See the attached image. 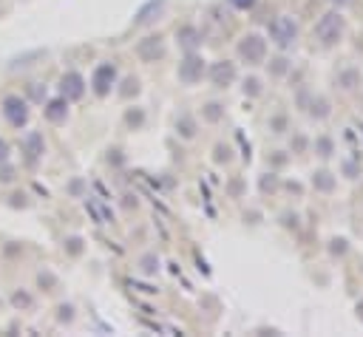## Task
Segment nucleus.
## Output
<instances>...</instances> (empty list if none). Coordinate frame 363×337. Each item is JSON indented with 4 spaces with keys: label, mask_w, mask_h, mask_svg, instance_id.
Returning <instances> with one entry per match:
<instances>
[{
    "label": "nucleus",
    "mask_w": 363,
    "mask_h": 337,
    "mask_svg": "<svg viewBox=\"0 0 363 337\" xmlns=\"http://www.w3.org/2000/svg\"><path fill=\"white\" fill-rule=\"evenodd\" d=\"M295 37H298V25H295V20L292 17H275L272 23H269V40L275 42V45H281V48H286V45H292L295 42Z\"/></svg>",
    "instance_id": "nucleus-3"
},
{
    "label": "nucleus",
    "mask_w": 363,
    "mask_h": 337,
    "mask_svg": "<svg viewBox=\"0 0 363 337\" xmlns=\"http://www.w3.org/2000/svg\"><path fill=\"white\" fill-rule=\"evenodd\" d=\"M136 54H139V59H145V62L162 59V57H164V42H162V37H159V34L142 37V40L136 42Z\"/></svg>",
    "instance_id": "nucleus-7"
},
{
    "label": "nucleus",
    "mask_w": 363,
    "mask_h": 337,
    "mask_svg": "<svg viewBox=\"0 0 363 337\" xmlns=\"http://www.w3.org/2000/svg\"><path fill=\"white\" fill-rule=\"evenodd\" d=\"M315 187H318V190H332V187H335V178H332L326 170H320V173H315Z\"/></svg>",
    "instance_id": "nucleus-14"
},
{
    "label": "nucleus",
    "mask_w": 363,
    "mask_h": 337,
    "mask_svg": "<svg viewBox=\"0 0 363 337\" xmlns=\"http://www.w3.org/2000/svg\"><path fill=\"white\" fill-rule=\"evenodd\" d=\"M164 3L167 0H147L139 11H136V17H133V23H139V25H145V23H153L162 11H164Z\"/></svg>",
    "instance_id": "nucleus-12"
},
{
    "label": "nucleus",
    "mask_w": 363,
    "mask_h": 337,
    "mask_svg": "<svg viewBox=\"0 0 363 337\" xmlns=\"http://www.w3.org/2000/svg\"><path fill=\"white\" fill-rule=\"evenodd\" d=\"M201 76H204V59H201V54L187 51V57L179 62V79L184 85H196Z\"/></svg>",
    "instance_id": "nucleus-6"
},
{
    "label": "nucleus",
    "mask_w": 363,
    "mask_h": 337,
    "mask_svg": "<svg viewBox=\"0 0 363 337\" xmlns=\"http://www.w3.org/2000/svg\"><path fill=\"white\" fill-rule=\"evenodd\" d=\"M204 116H207L210 122H216V119L221 116V105H218V102H210V105L204 108Z\"/></svg>",
    "instance_id": "nucleus-16"
},
{
    "label": "nucleus",
    "mask_w": 363,
    "mask_h": 337,
    "mask_svg": "<svg viewBox=\"0 0 363 337\" xmlns=\"http://www.w3.org/2000/svg\"><path fill=\"white\" fill-rule=\"evenodd\" d=\"M357 309H363V306H357Z\"/></svg>",
    "instance_id": "nucleus-25"
},
{
    "label": "nucleus",
    "mask_w": 363,
    "mask_h": 337,
    "mask_svg": "<svg viewBox=\"0 0 363 337\" xmlns=\"http://www.w3.org/2000/svg\"><path fill=\"white\" fill-rule=\"evenodd\" d=\"M258 0H230V6L233 8H241V11H247V8H252Z\"/></svg>",
    "instance_id": "nucleus-19"
},
{
    "label": "nucleus",
    "mask_w": 363,
    "mask_h": 337,
    "mask_svg": "<svg viewBox=\"0 0 363 337\" xmlns=\"http://www.w3.org/2000/svg\"><path fill=\"white\" fill-rule=\"evenodd\" d=\"M332 3H340V6H343V3H349V0H332Z\"/></svg>",
    "instance_id": "nucleus-24"
},
{
    "label": "nucleus",
    "mask_w": 363,
    "mask_h": 337,
    "mask_svg": "<svg viewBox=\"0 0 363 337\" xmlns=\"http://www.w3.org/2000/svg\"><path fill=\"white\" fill-rule=\"evenodd\" d=\"M23 153H26V159L34 164L43 153H45V142H43V133H37V130H31L26 139H23Z\"/></svg>",
    "instance_id": "nucleus-11"
},
{
    "label": "nucleus",
    "mask_w": 363,
    "mask_h": 337,
    "mask_svg": "<svg viewBox=\"0 0 363 337\" xmlns=\"http://www.w3.org/2000/svg\"><path fill=\"white\" fill-rule=\"evenodd\" d=\"M284 62H286V59H275V65H272V68H275V74H281V71H284V68H286V65H284Z\"/></svg>",
    "instance_id": "nucleus-23"
},
{
    "label": "nucleus",
    "mask_w": 363,
    "mask_h": 337,
    "mask_svg": "<svg viewBox=\"0 0 363 337\" xmlns=\"http://www.w3.org/2000/svg\"><path fill=\"white\" fill-rule=\"evenodd\" d=\"M0 113H3V119H6L11 127H26V125H28V116H31L28 99L20 96V93H9V96H3V102H0Z\"/></svg>",
    "instance_id": "nucleus-1"
},
{
    "label": "nucleus",
    "mask_w": 363,
    "mask_h": 337,
    "mask_svg": "<svg viewBox=\"0 0 363 337\" xmlns=\"http://www.w3.org/2000/svg\"><path fill=\"white\" fill-rule=\"evenodd\" d=\"M176 37H179V42H182V45H184L187 51H193V48H196L199 42H201V34H199V31H196L193 25H182Z\"/></svg>",
    "instance_id": "nucleus-13"
},
{
    "label": "nucleus",
    "mask_w": 363,
    "mask_h": 337,
    "mask_svg": "<svg viewBox=\"0 0 363 337\" xmlns=\"http://www.w3.org/2000/svg\"><path fill=\"white\" fill-rule=\"evenodd\" d=\"M244 93H252V96L261 93V82H258V79H247V82H244Z\"/></svg>",
    "instance_id": "nucleus-17"
},
{
    "label": "nucleus",
    "mask_w": 363,
    "mask_h": 337,
    "mask_svg": "<svg viewBox=\"0 0 363 337\" xmlns=\"http://www.w3.org/2000/svg\"><path fill=\"white\" fill-rule=\"evenodd\" d=\"M210 79H213V85L227 88V85L235 79V65H233L230 59H218V62H213V65H210Z\"/></svg>",
    "instance_id": "nucleus-9"
},
{
    "label": "nucleus",
    "mask_w": 363,
    "mask_h": 337,
    "mask_svg": "<svg viewBox=\"0 0 363 337\" xmlns=\"http://www.w3.org/2000/svg\"><path fill=\"white\" fill-rule=\"evenodd\" d=\"M318 150H320V156H329L332 153V142L329 139H318Z\"/></svg>",
    "instance_id": "nucleus-21"
},
{
    "label": "nucleus",
    "mask_w": 363,
    "mask_h": 337,
    "mask_svg": "<svg viewBox=\"0 0 363 337\" xmlns=\"http://www.w3.org/2000/svg\"><path fill=\"white\" fill-rule=\"evenodd\" d=\"M179 127H182V136H193V119L182 116V119H179Z\"/></svg>",
    "instance_id": "nucleus-18"
},
{
    "label": "nucleus",
    "mask_w": 363,
    "mask_h": 337,
    "mask_svg": "<svg viewBox=\"0 0 363 337\" xmlns=\"http://www.w3.org/2000/svg\"><path fill=\"white\" fill-rule=\"evenodd\" d=\"M62 323H68V320H74V309L71 306H60V314H57Z\"/></svg>",
    "instance_id": "nucleus-20"
},
{
    "label": "nucleus",
    "mask_w": 363,
    "mask_h": 337,
    "mask_svg": "<svg viewBox=\"0 0 363 337\" xmlns=\"http://www.w3.org/2000/svg\"><path fill=\"white\" fill-rule=\"evenodd\" d=\"M43 113H45V119H48V122H54V125L65 122V116H68V99H65V96L48 99V102H45V108H43Z\"/></svg>",
    "instance_id": "nucleus-10"
},
{
    "label": "nucleus",
    "mask_w": 363,
    "mask_h": 337,
    "mask_svg": "<svg viewBox=\"0 0 363 337\" xmlns=\"http://www.w3.org/2000/svg\"><path fill=\"white\" fill-rule=\"evenodd\" d=\"M139 266H142L145 275H156V272H159V261H156L153 255H145V258L139 261Z\"/></svg>",
    "instance_id": "nucleus-15"
},
{
    "label": "nucleus",
    "mask_w": 363,
    "mask_h": 337,
    "mask_svg": "<svg viewBox=\"0 0 363 337\" xmlns=\"http://www.w3.org/2000/svg\"><path fill=\"white\" fill-rule=\"evenodd\" d=\"M340 34H343V17H340V11H329V14H323L315 23V37L320 42H326V45L335 42Z\"/></svg>",
    "instance_id": "nucleus-2"
},
{
    "label": "nucleus",
    "mask_w": 363,
    "mask_h": 337,
    "mask_svg": "<svg viewBox=\"0 0 363 337\" xmlns=\"http://www.w3.org/2000/svg\"><path fill=\"white\" fill-rule=\"evenodd\" d=\"M6 161H9V142L0 139V164H6Z\"/></svg>",
    "instance_id": "nucleus-22"
},
{
    "label": "nucleus",
    "mask_w": 363,
    "mask_h": 337,
    "mask_svg": "<svg viewBox=\"0 0 363 337\" xmlns=\"http://www.w3.org/2000/svg\"><path fill=\"white\" fill-rule=\"evenodd\" d=\"M113 85H116V65L113 62H99L91 74V91L96 96H108Z\"/></svg>",
    "instance_id": "nucleus-4"
},
{
    "label": "nucleus",
    "mask_w": 363,
    "mask_h": 337,
    "mask_svg": "<svg viewBox=\"0 0 363 337\" xmlns=\"http://www.w3.org/2000/svg\"><path fill=\"white\" fill-rule=\"evenodd\" d=\"M238 57L247 59V62H252V65L264 62V57H267V40L258 37V34L241 37V42H238Z\"/></svg>",
    "instance_id": "nucleus-5"
},
{
    "label": "nucleus",
    "mask_w": 363,
    "mask_h": 337,
    "mask_svg": "<svg viewBox=\"0 0 363 337\" xmlns=\"http://www.w3.org/2000/svg\"><path fill=\"white\" fill-rule=\"evenodd\" d=\"M82 93H85V79H82V74L65 71L62 79H60V96H65L68 102H74V99H79Z\"/></svg>",
    "instance_id": "nucleus-8"
}]
</instances>
